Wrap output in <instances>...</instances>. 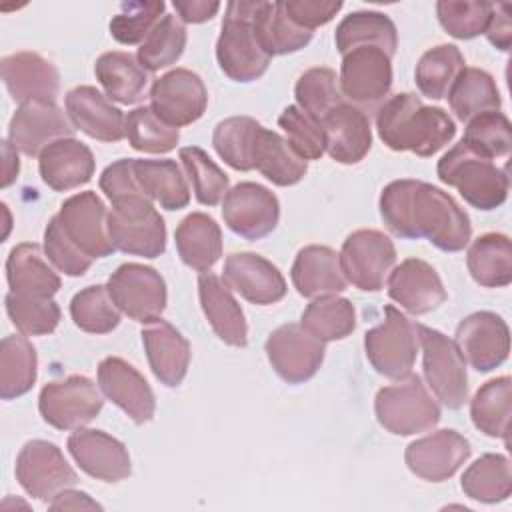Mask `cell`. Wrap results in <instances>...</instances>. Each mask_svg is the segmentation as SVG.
Returning <instances> with one entry per match:
<instances>
[{
    "label": "cell",
    "instance_id": "obj_43",
    "mask_svg": "<svg viewBox=\"0 0 512 512\" xmlns=\"http://www.w3.org/2000/svg\"><path fill=\"white\" fill-rule=\"evenodd\" d=\"M462 492L484 504H496L512 492L510 460L504 454H484L474 460L462 474Z\"/></svg>",
    "mask_w": 512,
    "mask_h": 512
},
{
    "label": "cell",
    "instance_id": "obj_13",
    "mask_svg": "<svg viewBox=\"0 0 512 512\" xmlns=\"http://www.w3.org/2000/svg\"><path fill=\"white\" fill-rule=\"evenodd\" d=\"M272 370L288 384L310 380L324 362V342L306 332L300 324H282L264 344Z\"/></svg>",
    "mask_w": 512,
    "mask_h": 512
},
{
    "label": "cell",
    "instance_id": "obj_36",
    "mask_svg": "<svg viewBox=\"0 0 512 512\" xmlns=\"http://www.w3.org/2000/svg\"><path fill=\"white\" fill-rule=\"evenodd\" d=\"M466 266L476 284L502 288L512 282V244L506 234L488 232L478 236L466 254Z\"/></svg>",
    "mask_w": 512,
    "mask_h": 512
},
{
    "label": "cell",
    "instance_id": "obj_37",
    "mask_svg": "<svg viewBox=\"0 0 512 512\" xmlns=\"http://www.w3.org/2000/svg\"><path fill=\"white\" fill-rule=\"evenodd\" d=\"M254 30L262 50L272 56H286L302 50L310 44L312 34L310 30L294 24L282 2H262L254 16Z\"/></svg>",
    "mask_w": 512,
    "mask_h": 512
},
{
    "label": "cell",
    "instance_id": "obj_31",
    "mask_svg": "<svg viewBox=\"0 0 512 512\" xmlns=\"http://www.w3.org/2000/svg\"><path fill=\"white\" fill-rule=\"evenodd\" d=\"M292 284L304 298H320L346 290V278L340 268V256L320 244H310L298 250L292 270Z\"/></svg>",
    "mask_w": 512,
    "mask_h": 512
},
{
    "label": "cell",
    "instance_id": "obj_40",
    "mask_svg": "<svg viewBox=\"0 0 512 512\" xmlns=\"http://www.w3.org/2000/svg\"><path fill=\"white\" fill-rule=\"evenodd\" d=\"M448 104L460 122H468L482 112L500 110L502 98L494 78L482 68H464L450 86Z\"/></svg>",
    "mask_w": 512,
    "mask_h": 512
},
{
    "label": "cell",
    "instance_id": "obj_15",
    "mask_svg": "<svg viewBox=\"0 0 512 512\" xmlns=\"http://www.w3.org/2000/svg\"><path fill=\"white\" fill-rule=\"evenodd\" d=\"M226 226L244 240H260L274 232L280 220V202L272 190L256 182H240L222 202Z\"/></svg>",
    "mask_w": 512,
    "mask_h": 512
},
{
    "label": "cell",
    "instance_id": "obj_46",
    "mask_svg": "<svg viewBox=\"0 0 512 512\" xmlns=\"http://www.w3.org/2000/svg\"><path fill=\"white\" fill-rule=\"evenodd\" d=\"M260 122L250 116H230L220 120L212 132L216 154L234 170H254V142Z\"/></svg>",
    "mask_w": 512,
    "mask_h": 512
},
{
    "label": "cell",
    "instance_id": "obj_4",
    "mask_svg": "<svg viewBox=\"0 0 512 512\" xmlns=\"http://www.w3.org/2000/svg\"><path fill=\"white\" fill-rule=\"evenodd\" d=\"M440 182L452 186L478 210H494L508 198V174L466 142L450 148L436 166Z\"/></svg>",
    "mask_w": 512,
    "mask_h": 512
},
{
    "label": "cell",
    "instance_id": "obj_20",
    "mask_svg": "<svg viewBox=\"0 0 512 512\" xmlns=\"http://www.w3.org/2000/svg\"><path fill=\"white\" fill-rule=\"evenodd\" d=\"M470 450V442L460 432L444 428L410 442L404 462L414 476L426 482H444L468 460Z\"/></svg>",
    "mask_w": 512,
    "mask_h": 512
},
{
    "label": "cell",
    "instance_id": "obj_29",
    "mask_svg": "<svg viewBox=\"0 0 512 512\" xmlns=\"http://www.w3.org/2000/svg\"><path fill=\"white\" fill-rule=\"evenodd\" d=\"M140 336L156 380L168 388L180 386L190 364V342L162 318L146 324Z\"/></svg>",
    "mask_w": 512,
    "mask_h": 512
},
{
    "label": "cell",
    "instance_id": "obj_48",
    "mask_svg": "<svg viewBox=\"0 0 512 512\" xmlns=\"http://www.w3.org/2000/svg\"><path fill=\"white\" fill-rule=\"evenodd\" d=\"M186 48V26L174 14H164V18L154 26L146 40L138 48V62L144 70L156 72L174 64Z\"/></svg>",
    "mask_w": 512,
    "mask_h": 512
},
{
    "label": "cell",
    "instance_id": "obj_38",
    "mask_svg": "<svg viewBox=\"0 0 512 512\" xmlns=\"http://www.w3.org/2000/svg\"><path fill=\"white\" fill-rule=\"evenodd\" d=\"M334 42L342 56L358 46H378L392 58L398 48V32L386 14L374 10H358L348 14L336 26Z\"/></svg>",
    "mask_w": 512,
    "mask_h": 512
},
{
    "label": "cell",
    "instance_id": "obj_3",
    "mask_svg": "<svg viewBox=\"0 0 512 512\" xmlns=\"http://www.w3.org/2000/svg\"><path fill=\"white\" fill-rule=\"evenodd\" d=\"M260 0H234L226 4L220 36L216 42V60L220 70L234 82H254L270 66V56L262 50L254 16Z\"/></svg>",
    "mask_w": 512,
    "mask_h": 512
},
{
    "label": "cell",
    "instance_id": "obj_2",
    "mask_svg": "<svg viewBox=\"0 0 512 512\" xmlns=\"http://www.w3.org/2000/svg\"><path fill=\"white\" fill-rule=\"evenodd\" d=\"M380 140L394 152H414L428 158L454 136L456 124L438 106H426L416 94L402 92L388 98L376 114Z\"/></svg>",
    "mask_w": 512,
    "mask_h": 512
},
{
    "label": "cell",
    "instance_id": "obj_52",
    "mask_svg": "<svg viewBox=\"0 0 512 512\" xmlns=\"http://www.w3.org/2000/svg\"><path fill=\"white\" fill-rule=\"evenodd\" d=\"M180 160L192 182L194 196L204 206H216L228 194L230 180L218 164L198 146L180 148Z\"/></svg>",
    "mask_w": 512,
    "mask_h": 512
},
{
    "label": "cell",
    "instance_id": "obj_56",
    "mask_svg": "<svg viewBox=\"0 0 512 512\" xmlns=\"http://www.w3.org/2000/svg\"><path fill=\"white\" fill-rule=\"evenodd\" d=\"M288 144L304 160H318L326 152V138L320 122L310 118L298 106H286L278 118Z\"/></svg>",
    "mask_w": 512,
    "mask_h": 512
},
{
    "label": "cell",
    "instance_id": "obj_5",
    "mask_svg": "<svg viewBox=\"0 0 512 512\" xmlns=\"http://www.w3.org/2000/svg\"><path fill=\"white\" fill-rule=\"evenodd\" d=\"M374 412L378 424L396 436L432 430L440 422V406L418 374H408L396 384L376 392Z\"/></svg>",
    "mask_w": 512,
    "mask_h": 512
},
{
    "label": "cell",
    "instance_id": "obj_44",
    "mask_svg": "<svg viewBox=\"0 0 512 512\" xmlns=\"http://www.w3.org/2000/svg\"><path fill=\"white\" fill-rule=\"evenodd\" d=\"M300 326L324 344L342 340L356 328V310L348 298L320 296L304 308Z\"/></svg>",
    "mask_w": 512,
    "mask_h": 512
},
{
    "label": "cell",
    "instance_id": "obj_6",
    "mask_svg": "<svg viewBox=\"0 0 512 512\" xmlns=\"http://www.w3.org/2000/svg\"><path fill=\"white\" fill-rule=\"evenodd\" d=\"M418 346V324L394 306H384V320L364 334L368 362L378 374L392 380L412 374Z\"/></svg>",
    "mask_w": 512,
    "mask_h": 512
},
{
    "label": "cell",
    "instance_id": "obj_24",
    "mask_svg": "<svg viewBox=\"0 0 512 512\" xmlns=\"http://www.w3.org/2000/svg\"><path fill=\"white\" fill-rule=\"evenodd\" d=\"M72 126L100 142H120L126 136V116L94 86H76L64 98Z\"/></svg>",
    "mask_w": 512,
    "mask_h": 512
},
{
    "label": "cell",
    "instance_id": "obj_59",
    "mask_svg": "<svg viewBox=\"0 0 512 512\" xmlns=\"http://www.w3.org/2000/svg\"><path fill=\"white\" fill-rule=\"evenodd\" d=\"M284 10L288 14V18L306 28V30H314L318 26L328 24L340 10H342V2H328V0H286L282 2Z\"/></svg>",
    "mask_w": 512,
    "mask_h": 512
},
{
    "label": "cell",
    "instance_id": "obj_63",
    "mask_svg": "<svg viewBox=\"0 0 512 512\" xmlns=\"http://www.w3.org/2000/svg\"><path fill=\"white\" fill-rule=\"evenodd\" d=\"M4 146V178H2V186H10L16 178H18V170H20V162H18V154H16V148L4 140L2 142Z\"/></svg>",
    "mask_w": 512,
    "mask_h": 512
},
{
    "label": "cell",
    "instance_id": "obj_39",
    "mask_svg": "<svg viewBox=\"0 0 512 512\" xmlns=\"http://www.w3.org/2000/svg\"><path fill=\"white\" fill-rule=\"evenodd\" d=\"M134 174L144 194L164 210H180L188 206L190 188L176 160L134 158Z\"/></svg>",
    "mask_w": 512,
    "mask_h": 512
},
{
    "label": "cell",
    "instance_id": "obj_30",
    "mask_svg": "<svg viewBox=\"0 0 512 512\" xmlns=\"http://www.w3.org/2000/svg\"><path fill=\"white\" fill-rule=\"evenodd\" d=\"M198 296L204 316L208 318L216 336L230 346L244 348L248 342V324L228 284L212 272H200Z\"/></svg>",
    "mask_w": 512,
    "mask_h": 512
},
{
    "label": "cell",
    "instance_id": "obj_57",
    "mask_svg": "<svg viewBox=\"0 0 512 512\" xmlns=\"http://www.w3.org/2000/svg\"><path fill=\"white\" fill-rule=\"evenodd\" d=\"M44 254L52 266L66 276H82L92 266V258L86 256L64 232L58 216H52L44 230Z\"/></svg>",
    "mask_w": 512,
    "mask_h": 512
},
{
    "label": "cell",
    "instance_id": "obj_61",
    "mask_svg": "<svg viewBox=\"0 0 512 512\" xmlns=\"http://www.w3.org/2000/svg\"><path fill=\"white\" fill-rule=\"evenodd\" d=\"M172 6L178 18L186 24L208 22L220 10V2H208V0H174Z\"/></svg>",
    "mask_w": 512,
    "mask_h": 512
},
{
    "label": "cell",
    "instance_id": "obj_21",
    "mask_svg": "<svg viewBox=\"0 0 512 512\" xmlns=\"http://www.w3.org/2000/svg\"><path fill=\"white\" fill-rule=\"evenodd\" d=\"M68 452L88 476L102 482H120L130 476L128 448L104 430L78 428L68 436Z\"/></svg>",
    "mask_w": 512,
    "mask_h": 512
},
{
    "label": "cell",
    "instance_id": "obj_58",
    "mask_svg": "<svg viewBox=\"0 0 512 512\" xmlns=\"http://www.w3.org/2000/svg\"><path fill=\"white\" fill-rule=\"evenodd\" d=\"M100 190L106 194L112 206L148 198L136 180L134 158H120L106 166L100 174Z\"/></svg>",
    "mask_w": 512,
    "mask_h": 512
},
{
    "label": "cell",
    "instance_id": "obj_22",
    "mask_svg": "<svg viewBox=\"0 0 512 512\" xmlns=\"http://www.w3.org/2000/svg\"><path fill=\"white\" fill-rule=\"evenodd\" d=\"M222 280L244 300L258 306L280 302L286 292L282 272L264 256L254 252H234L226 258Z\"/></svg>",
    "mask_w": 512,
    "mask_h": 512
},
{
    "label": "cell",
    "instance_id": "obj_19",
    "mask_svg": "<svg viewBox=\"0 0 512 512\" xmlns=\"http://www.w3.org/2000/svg\"><path fill=\"white\" fill-rule=\"evenodd\" d=\"M456 346L470 366L478 372H490L506 362L510 352L508 324L496 312L480 310L466 316L456 326Z\"/></svg>",
    "mask_w": 512,
    "mask_h": 512
},
{
    "label": "cell",
    "instance_id": "obj_9",
    "mask_svg": "<svg viewBox=\"0 0 512 512\" xmlns=\"http://www.w3.org/2000/svg\"><path fill=\"white\" fill-rule=\"evenodd\" d=\"M108 236L114 250L132 256L158 258L166 250V224L150 198L112 206Z\"/></svg>",
    "mask_w": 512,
    "mask_h": 512
},
{
    "label": "cell",
    "instance_id": "obj_8",
    "mask_svg": "<svg viewBox=\"0 0 512 512\" xmlns=\"http://www.w3.org/2000/svg\"><path fill=\"white\" fill-rule=\"evenodd\" d=\"M102 406L100 386L80 374L44 384L38 396L42 420L58 430L84 428L100 414Z\"/></svg>",
    "mask_w": 512,
    "mask_h": 512
},
{
    "label": "cell",
    "instance_id": "obj_1",
    "mask_svg": "<svg viewBox=\"0 0 512 512\" xmlns=\"http://www.w3.org/2000/svg\"><path fill=\"white\" fill-rule=\"evenodd\" d=\"M386 228L398 238H426L444 252H460L470 242L468 214L444 190L412 178L384 186L378 200Z\"/></svg>",
    "mask_w": 512,
    "mask_h": 512
},
{
    "label": "cell",
    "instance_id": "obj_33",
    "mask_svg": "<svg viewBox=\"0 0 512 512\" xmlns=\"http://www.w3.org/2000/svg\"><path fill=\"white\" fill-rule=\"evenodd\" d=\"M174 240L180 260L196 272H210L222 256V230L204 212L188 214L178 224Z\"/></svg>",
    "mask_w": 512,
    "mask_h": 512
},
{
    "label": "cell",
    "instance_id": "obj_28",
    "mask_svg": "<svg viewBox=\"0 0 512 512\" xmlns=\"http://www.w3.org/2000/svg\"><path fill=\"white\" fill-rule=\"evenodd\" d=\"M94 154L76 138H60L38 156V172L44 184L56 192L74 190L94 176Z\"/></svg>",
    "mask_w": 512,
    "mask_h": 512
},
{
    "label": "cell",
    "instance_id": "obj_54",
    "mask_svg": "<svg viewBox=\"0 0 512 512\" xmlns=\"http://www.w3.org/2000/svg\"><path fill=\"white\" fill-rule=\"evenodd\" d=\"M494 4L474 0H440L436 16L440 26L458 40H470L486 32Z\"/></svg>",
    "mask_w": 512,
    "mask_h": 512
},
{
    "label": "cell",
    "instance_id": "obj_34",
    "mask_svg": "<svg viewBox=\"0 0 512 512\" xmlns=\"http://www.w3.org/2000/svg\"><path fill=\"white\" fill-rule=\"evenodd\" d=\"M254 168L276 186H294L308 172V160L274 130L260 126L254 142Z\"/></svg>",
    "mask_w": 512,
    "mask_h": 512
},
{
    "label": "cell",
    "instance_id": "obj_62",
    "mask_svg": "<svg viewBox=\"0 0 512 512\" xmlns=\"http://www.w3.org/2000/svg\"><path fill=\"white\" fill-rule=\"evenodd\" d=\"M48 508L50 510H102V506L96 500H92L86 492L72 490V488L58 492L48 502Z\"/></svg>",
    "mask_w": 512,
    "mask_h": 512
},
{
    "label": "cell",
    "instance_id": "obj_7",
    "mask_svg": "<svg viewBox=\"0 0 512 512\" xmlns=\"http://www.w3.org/2000/svg\"><path fill=\"white\" fill-rule=\"evenodd\" d=\"M418 342L428 388L446 408H462L468 400V374L460 348L440 330L422 324H418Z\"/></svg>",
    "mask_w": 512,
    "mask_h": 512
},
{
    "label": "cell",
    "instance_id": "obj_51",
    "mask_svg": "<svg viewBox=\"0 0 512 512\" xmlns=\"http://www.w3.org/2000/svg\"><path fill=\"white\" fill-rule=\"evenodd\" d=\"M126 138L138 152L164 154L176 148L180 132L160 120L150 106H138L126 116Z\"/></svg>",
    "mask_w": 512,
    "mask_h": 512
},
{
    "label": "cell",
    "instance_id": "obj_27",
    "mask_svg": "<svg viewBox=\"0 0 512 512\" xmlns=\"http://www.w3.org/2000/svg\"><path fill=\"white\" fill-rule=\"evenodd\" d=\"M326 138V152L340 164H358L372 148L370 118L354 104H338L320 122Z\"/></svg>",
    "mask_w": 512,
    "mask_h": 512
},
{
    "label": "cell",
    "instance_id": "obj_45",
    "mask_svg": "<svg viewBox=\"0 0 512 512\" xmlns=\"http://www.w3.org/2000/svg\"><path fill=\"white\" fill-rule=\"evenodd\" d=\"M466 68L464 56L454 44H438L426 50L416 64V86L430 100L446 98L458 74Z\"/></svg>",
    "mask_w": 512,
    "mask_h": 512
},
{
    "label": "cell",
    "instance_id": "obj_23",
    "mask_svg": "<svg viewBox=\"0 0 512 512\" xmlns=\"http://www.w3.org/2000/svg\"><path fill=\"white\" fill-rule=\"evenodd\" d=\"M98 386L102 394L128 414L134 424L150 422L156 398L146 378L126 360L108 356L98 364Z\"/></svg>",
    "mask_w": 512,
    "mask_h": 512
},
{
    "label": "cell",
    "instance_id": "obj_50",
    "mask_svg": "<svg viewBox=\"0 0 512 512\" xmlns=\"http://www.w3.org/2000/svg\"><path fill=\"white\" fill-rule=\"evenodd\" d=\"M4 304L12 324L24 336L50 334L60 322V306L54 302V298L28 296L10 290L4 298Z\"/></svg>",
    "mask_w": 512,
    "mask_h": 512
},
{
    "label": "cell",
    "instance_id": "obj_25",
    "mask_svg": "<svg viewBox=\"0 0 512 512\" xmlns=\"http://www.w3.org/2000/svg\"><path fill=\"white\" fill-rule=\"evenodd\" d=\"M388 296L410 314H428L448 298L438 272L420 258L400 262L388 274Z\"/></svg>",
    "mask_w": 512,
    "mask_h": 512
},
{
    "label": "cell",
    "instance_id": "obj_41",
    "mask_svg": "<svg viewBox=\"0 0 512 512\" xmlns=\"http://www.w3.org/2000/svg\"><path fill=\"white\" fill-rule=\"evenodd\" d=\"M512 412V380L510 376H500L482 384L474 398L470 400V418L474 426L490 436L502 438L508 444Z\"/></svg>",
    "mask_w": 512,
    "mask_h": 512
},
{
    "label": "cell",
    "instance_id": "obj_47",
    "mask_svg": "<svg viewBox=\"0 0 512 512\" xmlns=\"http://www.w3.org/2000/svg\"><path fill=\"white\" fill-rule=\"evenodd\" d=\"M74 324L90 334H108L120 324V308L102 284H92L76 292L70 300Z\"/></svg>",
    "mask_w": 512,
    "mask_h": 512
},
{
    "label": "cell",
    "instance_id": "obj_49",
    "mask_svg": "<svg viewBox=\"0 0 512 512\" xmlns=\"http://www.w3.org/2000/svg\"><path fill=\"white\" fill-rule=\"evenodd\" d=\"M294 96L298 108L316 122H322L330 110L344 102L336 72L324 66L306 70L294 86Z\"/></svg>",
    "mask_w": 512,
    "mask_h": 512
},
{
    "label": "cell",
    "instance_id": "obj_10",
    "mask_svg": "<svg viewBox=\"0 0 512 512\" xmlns=\"http://www.w3.org/2000/svg\"><path fill=\"white\" fill-rule=\"evenodd\" d=\"M338 256L346 282L362 292H378L396 264L392 240L372 228L348 234Z\"/></svg>",
    "mask_w": 512,
    "mask_h": 512
},
{
    "label": "cell",
    "instance_id": "obj_53",
    "mask_svg": "<svg viewBox=\"0 0 512 512\" xmlns=\"http://www.w3.org/2000/svg\"><path fill=\"white\" fill-rule=\"evenodd\" d=\"M462 142L490 160L506 158L512 150L510 120L500 110L482 112L466 122Z\"/></svg>",
    "mask_w": 512,
    "mask_h": 512
},
{
    "label": "cell",
    "instance_id": "obj_55",
    "mask_svg": "<svg viewBox=\"0 0 512 512\" xmlns=\"http://www.w3.org/2000/svg\"><path fill=\"white\" fill-rule=\"evenodd\" d=\"M164 8L166 4L162 0L124 2L120 6V12L112 16L108 30L112 38L120 44H140L164 18Z\"/></svg>",
    "mask_w": 512,
    "mask_h": 512
},
{
    "label": "cell",
    "instance_id": "obj_26",
    "mask_svg": "<svg viewBox=\"0 0 512 512\" xmlns=\"http://www.w3.org/2000/svg\"><path fill=\"white\" fill-rule=\"evenodd\" d=\"M0 70L6 90L18 104L32 100L54 102L58 96L60 74L50 60L36 52L22 50L4 56Z\"/></svg>",
    "mask_w": 512,
    "mask_h": 512
},
{
    "label": "cell",
    "instance_id": "obj_16",
    "mask_svg": "<svg viewBox=\"0 0 512 512\" xmlns=\"http://www.w3.org/2000/svg\"><path fill=\"white\" fill-rule=\"evenodd\" d=\"M340 92L344 98L374 106L392 88V58L378 46H358L342 56Z\"/></svg>",
    "mask_w": 512,
    "mask_h": 512
},
{
    "label": "cell",
    "instance_id": "obj_42",
    "mask_svg": "<svg viewBox=\"0 0 512 512\" xmlns=\"http://www.w3.org/2000/svg\"><path fill=\"white\" fill-rule=\"evenodd\" d=\"M36 350L24 334L4 336L0 342V396L14 400L32 390L36 382Z\"/></svg>",
    "mask_w": 512,
    "mask_h": 512
},
{
    "label": "cell",
    "instance_id": "obj_17",
    "mask_svg": "<svg viewBox=\"0 0 512 512\" xmlns=\"http://www.w3.org/2000/svg\"><path fill=\"white\" fill-rule=\"evenodd\" d=\"M74 126L56 102L32 100L16 108L8 124V142L26 156H40V152L60 140L72 138Z\"/></svg>",
    "mask_w": 512,
    "mask_h": 512
},
{
    "label": "cell",
    "instance_id": "obj_12",
    "mask_svg": "<svg viewBox=\"0 0 512 512\" xmlns=\"http://www.w3.org/2000/svg\"><path fill=\"white\" fill-rule=\"evenodd\" d=\"M16 480L28 496L50 502L58 492L74 486L78 474L62 450L48 440H28L16 456Z\"/></svg>",
    "mask_w": 512,
    "mask_h": 512
},
{
    "label": "cell",
    "instance_id": "obj_35",
    "mask_svg": "<svg viewBox=\"0 0 512 512\" xmlns=\"http://www.w3.org/2000/svg\"><path fill=\"white\" fill-rule=\"evenodd\" d=\"M96 80L102 84L108 100L120 104H134L142 98L148 84V70L142 68L130 52H104L94 64Z\"/></svg>",
    "mask_w": 512,
    "mask_h": 512
},
{
    "label": "cell",
    "instance_id": "obj_32",
    "mask_svg": "<svg viewBox=\"0 0 512 512\" xmlns=\"http://www.w3.org/2000/svg\"><path fill=\"white\" fill-rule=\"evenodd\" d=\"M6 280L12 292L52 298L60 290V276L34 242L14 246L6 258Z\"/></svg>",
    "mask_w": 512,
    "mask_h": 512
},
{
    "label": "cell",
    "instance_id": "obj_18",
    "mask_svg": "<svg viewBox=\"0 0 512 512\" xmlns=\"http://www.w3.org/2000/svg\"><path fill=\"white\" fill-rule=\"evenodd\" d=\"M56 216L66 236L92 260L114 252L108 236V212L96 192L86 190L66 198Z\"/></svg>",
    "mask_w": 512,
    "mask_h": 512
},
{
    "label": "cell",
    "instance_id": "obj_11",
    "mask_svg": "<svg viewBox=\"0 0 512 512\" xmlns=\"http://www.w3.org/2000/svg\"><path fill=\"white\" fill-rule=\"evenodd\" d=\"M106 288L120 312L134 322L150 324L166 308V282L150 266L126 262L110 274Z\"/></svg>",
    "mask_w": 512,
    "mask_h": 512
},
{
    "label": "cell",
    "instance_id": "obj_14",
    "mask_svg": "<svg viewBox=\"0 0 512 512\" xmlns=\"http://www.w3.org/2000/svg\"><path fill=\"white\" fill-rule=\"evenodd\" d=\"M208 106V90L202 78L188 68H174L154 80L150 108L166 124L180 128L202 118Z\"/></svg>",
    "mask_w": 512,
    "mask_h": 512
},
{
    "label": "cell",
    "instance_id": "obj_60",
    "mask_svg": "<svg viewBox=\"0 0 512 512\" xmlns=\"http://www.w3.org/2000/svg\"><path fill=\"white\" fill-rule=\"evenodd\" d=\"M492 46L502 52L510 50L512 42V18H510V4H496L488 28L484 32Z\"/></svg>",
    "mask_w": 512,
    "mask_h": 512
}]
</instances>
